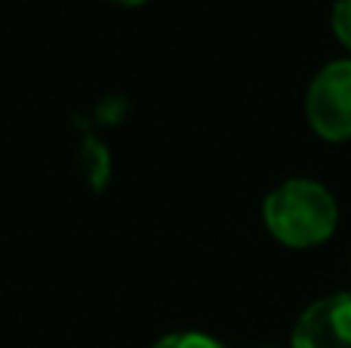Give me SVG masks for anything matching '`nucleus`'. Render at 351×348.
I'll return each instance as SVG.
<instances>
[{
	"label": "nucleus",
	"mask_w": 351,
	"mask_h": 348,
	"mask_svg": "<svg viewBox=\"0 0 351 348\" xmlns=\"http://www.w3.org/2000/svg\"><path fill=\"white\" fill-rule=\"evenodd\" d=\"M293 348H351V293L311 302L293 327Z\"/></svg>",
	"instance_id": "obj_3"
},
{
	"label": "nucleus",
	"mask_w": 351,
	"mask_h": 348,
	"mask_svg": "<svg viewBox=\"0 0 351 348\" xmlns=\"http://www.w3.org/2000/svg\"><path fill=\"white\" fill-rule=\"evenodd\" d=\"M262 219L274 240L293 250H311L333 238L339 225L336 197L311 179H290L278 185L262 203Z\"/></svg>",
	"instance_id": "obj_1"
},
{
	"label": "nucleus",
	"mask_w": 351,
	"mask_h": 348,
	"mask_svg": "<svg viewBox=\"0 0 351 348\" xmlns=\"http://www.w3.org/2000/svg\"><path fill=\"white\" fill-rule=\"evenodd\" d=\"M152 348H225V345L213 336H204V333H170V336L158 339Z\"/></svg>",
	"instance_id": "obj_4"
},
{
	"label": "nucleus",
	"mask_w": 351,
	"mask_h": 348,
	"mask_svg": "<svg viewBox=\"0 0 351 348\" xmlns=\"http://www.w3.org/2000/svg\"><path fill=\"white\" fill-rule=\"evenodd\" d=\"M305 114L321 139H351V62L339 59L315 74L305 96Z\"/></svg>",
	"instance_id": "obj_2"
},
{
	"label": "nucleus",
	"mask_w": 351,
	"mask_h": 348,
	"mask_svg": "<svg viewBox=\"0 0 351 348\" xmlns=\"http://www.w3.org/2000/svg\"><path fill=\"white\" fill-rule=\"evenodd\" d=\"M333 31L342 40V47L351 49V0H339L333 6Z\"/></svg>",
	"instance_id": "obj_5"
},
{
	"label": "nucleus",
	"mask_w": 351,
	"mask_h": 348,
	"mask_svg": "<svg viewBox=\"0 0 351 348\" xmlns=\"http://www.w3.org/2000/svg\"><path fill=\"white\" fill-rule=\"evenodd\" d=\"M114 3H123V6H136V3H142V0H114Z\"/></svg>",
	"instance_id": "obj_6"
}]
</instances>
